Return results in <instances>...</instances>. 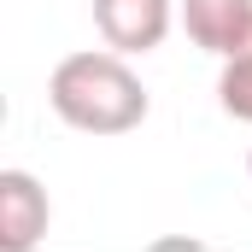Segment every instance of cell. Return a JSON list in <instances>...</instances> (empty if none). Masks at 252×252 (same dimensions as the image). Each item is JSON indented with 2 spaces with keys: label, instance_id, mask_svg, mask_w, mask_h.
Listing matches in <instances>:
<instances>
[{
  "label": "cell",
  "instance_id": "6da1fadb",
  "mask_svg": "<svg viewBox=\"0 0 252 252\" xmlns=\"http://www.w3.org/2000/svg\"><path fill=\"white\" fill-rule=\"evenodd\" d=\"M47 100L59 112V124L82 135H129L147 118V88L124 64V53H70L53 64Z\"/></svg>",
  "mask_w": 252,
  "mask_h": 252
},
{
  "label": "cell",
  "instance_id": "7a4b0ae2",
  "mask_svg": "<svg viewBox=\"0 0 252 252\" xmlns=\"http://www.w3.org/2000/svg\"><path fill=\"white\" fill-rule=\"evenodd\" d=\"M94 30L112 53H153L170 35V0H94Z\"/></svg>",
  "mask_w": 252,
  "mask_h": 252
},
{
  "label": "cell",
  "instance_id": "3957f363",
  "mask_svg": "<svg viewBox=\"0 0 252 252\" xmlns=\"http://www.w3.org/2000/svg\"><path fill=\"white\" fill-rule=\"evenodd\" d=\"M53 205L30 170H0V252H30L47 241Z\"/></svg>",
  "mask_w": 252,
  "mask_h": 252
},
{
  "label": "cell",
  "instance_id": "277c9868",
  "mask_svg": "<svg viewBox=\"0 0 252 252\" xmlns=\"http://www.w3.org/2000/svg\"><path fill=\"white\" fill-rule=\"evenodd\" d=\"M182 30L211 59H229L252 41V0H182Z\"/></svg>",
  "mask_w": 252,
  "mask_h": 252
},
{
  "label": "cell",
  "instance_id": "5b68a950",
  "mask_svg": "<svg viewBox=\"0 0 252 252\" xmlns=\"http://www.w3.org/2000/svg\"><path fill=\"white\" fill-rule=\"evenodd\" d=\"M217 100H223V112H229V118L252 124V41L241 47V53H229V59H223V76H217Z\"/></svg>",
  "mask_w": 252,
  "mask_h": 252
},
{
  "label": "cell",
  "instance_id": "8992f818",
  "mask_svg": "<svg viewBox=\"0 0 252 252\" xmlns=\"http://www.w3.org/2000/svg\"><path fill=\"white\" fill-rule=\"evenodd\" d=\"M247 170H252V158H247Z\"/></svg>",
  "mask_w": 252,
  "mask_h": 252
}]
</instances>
